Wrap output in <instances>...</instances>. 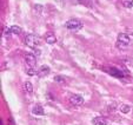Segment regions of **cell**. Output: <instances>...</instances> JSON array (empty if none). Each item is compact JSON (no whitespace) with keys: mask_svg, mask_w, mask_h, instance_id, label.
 I'll list each match as a JSON object with an SVG mask.
<instances>
[{"mask_svg":"<svg viewBox=\"0 0 133 125\" xmlns=\"http://www.w3.org/2000/svg\"><path fill=\"white\" fill-rule=\"evenodd\" d=\"M130 110H131L130 105H125V104H124V105L120 106V111L123 113H128V112H130Z\"/></svg>","mask_w":133,"mask_h":125,"instance_id":"5bb4252c","label":"cell"},{"mask_svg":"<svg viewBox=\"0 0 133 125\" xmlns=\"http://www.w3.org/2000/svg\"><path fill=\"white\" fill-rule=\"evenodd\" d=\"M79 1H81V0H79Z\"/></svg>","mask_w":133,"mask_h":125,"instance_id":"d6986e66","label":"cell"},{"mask_svg":"<svg viewBox=\"0 0 133 125\" xmlns=\"http://www.w3.org/2000/svg\"><path fill=\"white\" fill-rule=\"evenodd\" d=\"M108 73H110L111 76H113V77L119 78V79H123L124 78V72L120 71L119 68H116V67H110L108 68Z\"/></svg>","mask_w":133,"mask_h":125,"instance_id":"8992f818","label":"cell"},{"mask_svg":"<svg viewBox=\"0 0 133 125\" xmlns=\"http://www.w3.org/2000/svg\"><path fill=\"white\" fill-rule=\"evenodd\" d=\"M121 1V5L126 8H131L133 7V0H120Z\"/></svg>","mask_w":133,"mask_h":125,"instance_id":"7c38bea8","label":"cell"},{"mask_svg":"<svg viewBox=\"0 0 133 125\" xmlns=\"http://www.w3.org/2000/svg\"><path fill=\"white\" fill-rule=\"evenodd\" d=\"M0 123H1V125H4V123H3V120H1V122H0Z\"/></svg>","mask_w":133,"mask_h":125,"instance_id":"ac0fdd59","label":"cell"},{"mask_svg":"<svg viewBox=\"0 0 133 125\" xmlns=\"http://www.w3.org/2000/svg\"><path fill=\"white\" fill-rule=\"evenodd\" d=\"M34 10H35V12H37L38 14H40L41 11H43V6L41 5H34Z\"/></svg>","mask_w":133,"mask_h":125,"instance_id":"2e32d148","label":"cell"},{"mask_svg":"<svg viewBox=\"0 0 133 125\" xmlns=\"http://www.w3.org/2000/svg\"><path fill=\"white\" fill-rule=\"evenodd\" d=\"M32 113H33L34 116H43V115H44V109H43V106L35 105L34 108L32 109Z\"/></svg>","mask_w":133,"mask_h":125,"instance_id":"9c48e42d","label":"cell"},{"mask_svg":"<svg viewBox=\"0 0 133 125\" xmlns=\"http://www.w3.org/2000/svg\"><path fill=\"white\" fill-rule=\"evenodd\" d=\"M25 61L30 67H34L37 65V59H35V55L32 53H25Z\"/></svg>","mask_w":133,"mask_h":125,"instance_id":"5b68a950","label":"cell"},{"mask_svg":"<svg viewBox=\"0 0 133 125\" xmlns=\"http://www.w3.org/2000/svg\"><path fill=\"white\" fill-rule=\"evenodd\" d=\"M54 82L64 83V82H65V79H64V77H61V76H57V77H54Z\"/></svg>","mask_w":133,"mask_h":125,"instance_id":"e0dca14e","label":"cell"},{"mask_svg":"<svg viewBox=\"0 0 133 125\" xmlns=\"http://www.w3.org/2000/svg\"><path fill=\"white\" fill-rule=\"evenodd\" d=\"M66 27L70 31H79L83 28V23L79 19H70L68 21H66Z\"/></svg>","mask_w":133,"mask_h":125,"instance_id":"6da1fadb","label":"cell"},{"mask_svg":"<svg viewBox=\"0 0 133 125\" xmlns=\"http://www.w3.org/2000/svg\"><path fill=\"white\" fill-rule=\"evenodd\" d=\"M39 43H40L39 38L34 34H27L25 37V44L28 46V47L34 48L37 45H39Z\"/></svg>","mask_w":133,"mask_h":125,"instance_id":"7a4b0ae2","label":"cell"},{"mask_svg":"<svg viewBox=\"0 0 133 125\" xmlns=\"http://www.w3.org/2000/svg\"><path fill=\"white\" fill-rule=\"evenodd\" d=\"M70 103L74 106H80L84 104V98L80 95H72L70 97Z\"/></svg>","mask_w":133,"mask_h":125,"instance_id":"277c9868","label":"cell"},{"mask_svg":"<svg viewBox=\"0 0 133 125\" xmlns=\"http://www.w3.org/2000/svg\"><path fill=\"white\" fill-rule=\"evenodd\" d=\"M21 31L23 30H21L19 26H12V27H10V32L12 33V34H20Z\"/></svg>","mask_w":133,"mask_h":125,"instance_id":"4fadbf2b","label":"cell"},{"mask_svg":"<svg viewBox=\"0 0 133 125\" xmlns=\"http://www.w3.org/2000/svg\"><path fill=\"white\" fill-rule=\"evenodd\" d=\"M107 119L105 117H96L92 119L93 125H107Z\"/></svg>","mask_w":133,"mask_h":125,"instance_id":"52a82bcc","label":"cell"},{"mask_svg":"<svg viewBox=\"0 0 133 125\" xmlns=\"http://www.w3.org/2000/svg\"><path fill=\"white\" fill-rule=\"evenodd\" d=\"M45 40H46V43L51 45V44H54L57 41V38H55V35L53 33H47L45 37Z\"/></svg>","mask_w":133,"mask_h":125,"instance_id":"30bf717a","label":"cell"},{"mask_svg":"<svg viewBox=\"0 0 133 125\" xmlns=\"http://www.w3.org/2000/svg\"><path fill=\"white\" fill-rule=\"evenodd\" d=\"M27 74H28V76H34V74H38V72L35 71L34 67H30V68L27 70Z\"/></svg>","mask_w":133,"mask_h":125,"instance_id":"9a60e30c","label":"cell"},{"mask_svg":"<svg viewBox=\"0 0 133 125\" xmlns=\"http://www.w3.org/2000/svg\"><path fill=\"white\" fill-rule=\"evenodd\" d=\"M48 73H50V67H48L47 65H43L40 68H39V71H38V76L40 78L46 77Z\"/></svg>","mask_w":133,"mask_h":125,"instance_id":"ba28073f","label":"cell"},{"mask_svg":"<svg viewBox=\"0 0 133 125\" xmlns=\"http://www.w3.org/2000/svg\"><path fill=\"white\" fill-rule=\"evenodd\" d=\"M24 90H25V92L27 93V95H32V93H33V85H32V83L26 82L25 84H24Z\"/></svg>","mask_w":133,"mask_h":125,"instance_id":"8fae6325","label":"cell"},{"mask_svg":"<svg viewBox=\"0 0 133 125\" xmlns=\"http://www.w3.org/2000/svg\"><path fill=\"white\" fill-rule=\"evenodd\" d=\"M131 43V39L126 33H120L118 35V41H117V46L120 48H124Z\"/></svg>","mask_w":133,"mask_h":125,"instance_id":"3957f363","label":"cell"}]
</instances>
